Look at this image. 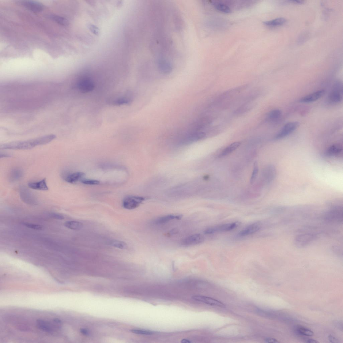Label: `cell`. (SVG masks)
<instances>
[{"mask_svg":"<svg viewBox=\"0 0 343 343\" xmlns=\"http://www.w3.org/2000/svg\"><path fill=\"white\" fill-rule=\"evenodd\" d=\"M289 2L293 3L296 4H301L303 3L304 2V1H290Z\"/></svg>","mask_w":343,"mask_h":343,"instance_id":"obj_38","label":"cell"},{"mask_svg":"<svg viewBox=\"0 0 343 343\" xmlns=\"http://www.w3.org/2000/svg\"><path fill=\"white\" fill-rule=\"evenodd\" d=\"M274 170L272 167L270 166L267 167L265 171L264 176L266 180L269 182L270 181L273 179L274 175Z\"/></svg>","mask_w":343,"mask_h":343,"instance_id":"obj_25","label":"cell"},{"mask_svg":"<svg viewBox=\"0 0 343 343\" xmlns=\"http://www.w3.org/2000/svg\"><path fill=\"white\" fill-rule=\"evenodd\" d=\"M50 216L53 218L58 220H62L65 218V217L62 214L56 213H52L50 214Z\"/></svg>","mask_w":343,"mask_h":343,"instance_id":"obj_34","label":"cell"},{"mask_svg":"<svg viewBox=\"0 0 343 343\" xmlns=\"http://www.w3.org/2000/svg\"><path fill=\"white\" fill-rule=\"evenodd\" d=\"M82 183L90 185H96L100 183L99 181L94 180H85L82 181Z\"/></svg>","mask_w":343,"mask_h":343,"instance_id":"obj_33","label":"cell"},{"mask_svg":"<svg viewBox=\"0 0 343 343\" xmlns=\"http://www.w3.org/2000/svg\"><path fill=\"white\" fill-rule=\"evenodd\" d=\"M149 18H150V17H149ZM150 22H151V21H150Z\"/></svg>","mask_w":343,"mask_h":343,"instance_id":"obj_44","label":"cell"},{"mask_svg":"<svg viewBox=\"0 0 343 343\" xmlns=\"http://www.w3.org/2000/svg\"><path fill=\"white\" fill-rule=\"evenodd\" d=\"M52 20L60 25L66 26L69 24V22L66 18L55 15H51L50 16Z\"/></svg>","mask_w":343,"mask_h":343,"instance_id":"obj_22","label":"cell"},{"mask_svg":"<svg viewBox=\"0 0 343 343\" xmlns=\"http://www.w3.org/2000/svg\"><path fill=\"white\" fill-rule=\"evenodd\" d=\"M23 173L21 169L16 168L11 171L10 174V179L13 181L20 179L23 176Z\"/></svg>","mask_w":343,"mask_h":343,"instance_id":"obj_21","label":"cell"},{"mask_svg":"<svg viewBox=\"0 0 343 343\" xmlns=\"http://www.w3.org/2000/svg\"><path fill=\"white\" fill-rule=\"evenodd\" d=\"M65 225L67 228L73 230L80 229L83 227L82 223L76 221H67L65 223Z\"/></svg>","mask_w":343,"mask_h":343,"instance_id":"obj_20","label":"cell"},{"mask_svg":"<svg viewBox=\"0 0 343 343\" xmlns=\"http://www.w3.org/2000/svg\"><path fill=\"white\" fill-rule=\"evenodd\" d=\"M19 3L26 8L34 12H40L44 8V6L42 4L36 1H22Z\"/></svg>","mask_w":343,"mask_h":343,"instance_id":"obj_13","label":"cell"},{"mask_svg":"<svg viewBox=\"0 0 343 343\" xmlns=\"http://www.w3.org/2000/svg\"><path fill=\"white\" fill-rule=\"evenodd\" d=\"M286 20L284 18H280L275 19L271 21H267L264 22V24L267 26L271 27L279 26L285 23Z\"/></svg>","mask_w":343,"mask_h":343,"instance_id":"obj_19","label":"cell"},{"mask_svg":"<svg viewBox=\"0 0 343 343\" xmlns=\"http://www.w3.org/2000/svg\"><path fill=\"white\" fill-rule=\"evenodd\" d=\"M306 342L309 343H318L319 342L315 340H313V339H308V340Z\"/></svg>","mask_w":343,"mask_h":343,"instance_id":"obj_37","label":"cell"},{"mask_svg":"<svg viewBox=\"0 0 343 343\" xmlns=\"http://www.w3.org/2000/svg\"><path fill=\"white\" fill-rule=\"evenodd\" d=\"M81 332L83 334H87V333H88L86 331V330L84 329L81 330Z\"/></svg>","mask_w":343,"mask_h":343,"instance_id":"obj_43","label":"cell"},{"mask_svg":"<svg viewBox=\"0 0 343 343\" xmlns=\"http://www.w3.org/2000/svg\"><path fill=\"white\" fill-rule=\"evenodd\" d=\"M240 145L241 143L239 142L232 143L222 150L218 156V157L223 158L229 155L238 148Z\"/></svg>","mask_w":343,"mask_h":343,"instance_id":"obj_16","label":"cell"},{"mask_svg":"<svg viewBox=\"0 0 343 343\" xmlns=\"http://www.w3.org/2000/svg\"><path fill=\"white\" fill-rule=\"evenodd\" d=\"M265 341L267 343H279L280 342L278 341L276 339L274 338H267L265 340Z\"/></svg>","mask_w":343,"mask_h":343,"instance_id":"obj_35","label":"cell"},{"mask_svg":"<svg viewBox=\"0 0 343 343\" xmlns=\"http://www.w3.org/2000/svg\"><path fill=\"white\" fill-rule=\"evenodd\" d=\"M174 219H176V216L170 214L158 218L156 222L157 224H163Z\"/></svg>","mask_w":343,"mask_h":343,"instance_id":"obj_24","label":"cell"},{"mask_svg":"<svg viewBox=\"0 0 343 343\" xmlns=\"http://www.w3.org/2000/svg\"><path fill=\"white\" fill-rule=\"evenodd\" d=\"M258 172V165L257 162H255L254 164L253 172H252L250 182L251 184H253L257 178Z\"/></svg>","mask_w":343,"mask_h":343,"instance_id":"obj_30","label":"cell"},{"mask_svg":"<svg viewBox=\"0 0 343 343\" xmlns=\"http://www.w3.org/2000/svg\"><path fill=\"white\" fill-rule=\"evenodd\" d=\"M21 199L24 202L29 205H36L37 201L35 196L27 188L22 186L20 189Z\"/></svg>","mask_w":343,"mask_h":343,"instance_id":"obj_8","label":"cell"},{"mask_svg":"<svg viewBox=\"0 0 343 343\" xmlns=\"http://www.w3.org/2000/svg\"><path fill=\"white\" fill-rule=\"evenodd\" d=\"M56 138L54 134L43 136L29 140L11 142L1 145V149L28 150L35 147L45 145L54 140Z\"/></svg>","mask_w":343,"mask_h":343,"instance_id":"obj_1","label":"cell"},{"mask_svg":"<svg viewBox=\"0 0 343 343\" xmlns=\"http://www.w3.org/2000/svg\"><path fill=\"white\" fill-rule=\"evenodd\" d=\"M110 245L113 247L121 249H125L127 245L123 241L116 240L112 241Z\"/></svg>","mask_w":343,"mask_h":343,"instance_id":"obj_29","label":"cell"},{"mask_svg":"<svg viewBox=\"0 0 343 343\" xmlns=\"http://www.w3.org/2000/svg\"><path fill=\"white\" fill-rule=\"evenodd\" d=\"M178 233L177 230V229H173V230H172L171 231V232H170V235H174V234H176V233Z\"/></svg>","mask_w":343,"mask_h":343,"instance_id":"obj_39","label":"cell"},{"mask_svg":"<svg viewBox=\"0 0 343 343\" xmlns=\"http://www.w3.org/2000/svg\"><path fill=\"white\" fill-rule=\"evenodd\" d=\"M181 342L182 343H190L191 342L190 341L186 340V339H183L181 341Z\"/></svg>","mask_w":343,"mask_h":343,"instance_id":"obj_40","label":"cell"},{"mask_svg":"<svg viewBox=\"0 0 343 343\" xmlns=\"http://www.w3.org/2000/svg\"><path fill=\"white\" fill-rule=\"evenodd\" d=\"M261 226V222H255L240 231L238 235L241 237H244L252 235L259 230Z\"/></svg>","mask_w":343,"mask_h":343,"instance_id":"obj_11","label":"cell"},{"mask_svg":"<svg viewBox=\"0 0 343 343\" xmlns=\"http://www.w3.org/2000/svg\"><path fill=\"white\" fill-rule=\"evenodd\" d=\"M318 238L317 235L312 233H307L297 235L294 240V244L297 248H303L314 242Z\"/></svg>","mask_w":343,"mask_h":343,"instance_id":"obj_3","label":"cell"},{"mask_svg":"<svg viewBox=\"0 0 343 343\" xmlns=\"http://www.w3.org/2000/svg\"><path fill=\"white\" fill-rule=\"evenodd\" d=\"M297 332L301 335L308 337L313 336L314 335L313 331L311 330L304 327H299L297 329Z\"/></svg>","mask_w":343,"mask_h":343,"instance_id":"obj_28","label":"cell"},{"mask_svg":"<svg viewBox=\"0 0 343 343\" xmlns=\"http://www.w3.org/2000/svg\"><path fill=\"white\" fill-rule=\"evenodd\" d=\"M213 5L217 10L221 11V12L225 13H231V9L228 6L224 4L220 3H213Z\"/></svg>","mask_w":343,"mask_h":343,"instance_id":"obj_23","label":"cell"},{"mask_svg":"<svg viewBox=\"0 0 343 343\" xmlns=\"http://www.w3.org/2000/svg\"><path fill=\"white\" fill-rule=\"evenodd\" d=\"M145 198L138 196H129L124 198L123 206L125 209L132 210L138 208L144 201Z\"/></svg>","mask_w":343,"mask_h":343,"instance_id":"obj_5","label":"cell"},{"mask_svg":"<svg viewBox=\"0 0 343 343\" xmlns=\"http://www.w3.org/2000/svg\"><path fill=\"white\" fill-rule=\"evenodd\" d=\"M28 186L29 188L34 190L43 191L49 190L46 178L38 182L29 183Z\"/></svg>","mask_w":343,"mask_h":343,"instance_id":"obj_15","label":"cell"},{"mask_svg":"<svg viewBox=\"0 0 343 343\" xmlns=\"http://www.w3.org/2000/svg\"><path fill=\"white\" fill-rule=\"evenodd\" d=\"M192 298L195 301H199V302L211 305V306L220 307L225 306L224 305L219 301L209 297L201 296H194L192 297Z\"/></svg>","mask_w":343,"mask_h":343,"instance_id":"obj_12","label":"cell"},{"mask_svg":"<svg viewBox=\"0 0 343 343\" xmlns=\"http://www.w3.org/2000/svg\"><path fill=\"white\" fill-rule=\"evenodd\" d=\"M281 115V111L278 109L271 111L268 115V119L271 121H275L279 118Z\"/></svg>","mask_w":343,"mask_h":343,"instance_id":"obj_26","label":"cell"},{"mask_svg":"<svg viewBox=\"0 0 343 343\" xmlns=\"http://www.w3.org/2000/svg\"><path fill=\"white\" fill-rule=\"evenodd\" d=\"M182 217V216L181 215H179L176 216V219L180 220L181 219Z\"/></svg>","mask_w":343,"mask_h":343,"instance_id":"obj_41","label":"cell"},{"mask_svg":"<svg viewBox=\"0 0 343 343\" xmlns=\"http://www.w3.org/2000/svg\"><path fill=\"white\" fill-rule=\"evenodd\" d=\"M77 88L82 93H87L92 91L95 86L93 82L89 78L81 79L78 82Z\"/></svg>","mask_w":343,"mask_h":343,"instance_id":"obj_9","label":"cell"},{"mask_svg":"<svg viewBox=\"0 0 343 343\" xmlns=\"http://www.w3.org/2000/svg\"><path fill=\"white\" fill-rule=\"evenodd\" d=\"M24 225L26 227H28V228L37 230H40L42 229L43 228L42 226L38 225L25 223L24 224Z\"/></svg>","mask_w":343,"mask_h":343,"instance_id":"obj_32","label":"cell"},{"mask_svg":"<svg viewBox=\"0 0 343 343\" xmlns=\"http://www.w3.org/2000/svg\"><path fill=\"white\" fill-rule=\"evenodd\" d=\"M84 175V173L82 172L73 173L66 176L65 180L68 183H73L77 182Z\"/></svg>","mask_w":343,"mask_h":343,"instance_id":"obj_17","label":"cell"},{"mask_svg":"<svg viewBox=\"0 0 343 343\" xmlns=\"http://www.w3.org/2000/svg\"><path fill=\"white\" fill-rule=\"evenodd\" d=\"M323 219L328 223H341L343 220L342 208L340 207H334L324 214Z\"/></svg>","mask_w":343,"mask_h":343,"instance_id":"obj_2","label":"cell"},{"mask_svg":"<svg viewBox=\"0 0 343 343\" xmlns=\"http://www.w3.org/2000/svg\"><path fill=\"white\" fill-rule=\"evenodd\" d=\"M131 331L135 334L146 335H152L154 333L153 331L144 329H132Z\"/></svg>","mask_w":343,"mask_h":343,"instance_id":"obj_31","label":"cell"},{"mask_svg":"<svg viewBox=\"0 0 343 343\" xmlns=\"http://www.w3.org/2000/svg\"><path fill=\"white\" fill-rule=\"evenodd\" d=\"M331 102L337 103L340 102L343 98V89L342 85L340 82L335 84L333 90L330 92L329 97Z\"/></svg>","mask_w":343,"mask_h":343,"instance_id":"obj_7","label":"cell"},{"mask_svg":"<svg viewBox=\"0 0 343 343\" xmlns=\"http://www.w3.org/2000/svg\"><path fill=\"white\" fill-rule=\"evenodd\" d=\"M37 325L38 328L46 332H51L53 330L50 324L44 320H39L37 321Z\"/></svg>","mask_w":343,"mask_h":343,"instance_id":"obj_18","label":"cell"},{"mask_svg":"<svg viewBox=\"0 0 343 343\" xmlns=\"http://www.w3.org/2000/svg\"><path fill=\"white\" fill-rule=\"evenodd\" d=\"M299 126L297 122H290L285 124L275 137L276 139H280L287 137L296 130Z\"/></svg>","mask_w":343,"mask_h":343,"instance_id":"obj_6","label":"cell"},{"mask_svg":"<svg viewBox=\"0 0 343 343\" xmlns=\"http://www.w3.org/2000/svg\"><path fill=\"white\" fill-rule=\"evenodd\" d=\"M341 150L342 149L340 146L333 145L330 147L328 150L327 153L329 155L334 156L340 153Z\"/></svg>","mask_w":343,"mask_h":343,"instance_id":"obj_27","label":"cell"},{"mask_svg":"<svg viewBox=\"0 0 343 343\" xmlns=\"http://www.w3.org/2000/svg\"><path fill=\"white\" fill-rule=\"evenodd\" d=\"M54 322H56V323H61V320H59V319H54Z\"/></svg>","mask_w":343,"mask_h":343,"instance_id":"obj_42","label":"cell"},{"mask_svg":"<svg viewBox=\"0 0 343 343\" xmlns=\"http://www.w3.org/2000/svg\"><path fill=\"white\" fill-rule=\"evenodd\" d=\"M204 241V238L202 235L196 234L187 237L182 241V244L185 246L195 245L202 243Z\"/></svg>","mask_w":343,"mask_h":343,"instance_id":"obj_10","label":"cell"},{"mask_svg":"<svg viewBox=\"0 0 343 343\" xmlns=\"http://www.w3.org/2000/svg\"><path fill=\"white\" fill-rule=\"evenodd\" d=\"M240 224L239 222H235L218 225L206 229L204 233L205 234H211L218 232L231 231L238 227Z\"/></svg>","mask_w":343,"mask_h":343,"instance_id":"obj_4","label":"cell"},{"mask_svg":"<svg viewBox=\"0 0 343 343\" xmlns=\"http://www.w3.org/2000/svg\"><path fill=\"white\" fill-rule=\"evenodd\" d=\"M325 93V90H318L317 91L301 98L300 100V102L302 103H310L313 102L322 97Z\"/></svg>","mask_w":343,"mask_h":343,"instance_id":"obj_14","label":"cell"},{"mask_svg":"<svg viewBox=\"0 0 343 343\" xmlns=\"http://www.w3.org/2000/svg\"><path fill=\"white\" fill-rule=\"evenodd\" d=\"M328 338L329 341L331 343H335L338 342L337 339L333 336H332L331 335H329Z\"/></svg>","mask_w":343,"mask_h":343,"instance_id":"obj_36","label":"cell"}]
</instances>
